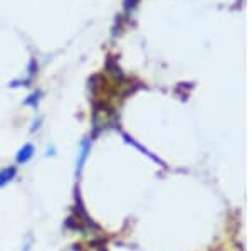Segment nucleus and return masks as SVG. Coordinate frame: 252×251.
<instances>
[{"label":"nucleus","instance_id":"obj_4","mask_svg":"<svg viewBox=\"0 0 252 251\" xmlns=\"http://www.w3.org/2000/svg\"><path fill=\"white\" fill-rule=\"evenodd\" d=\"M40 96H42V93H40V91L34 93V95H32L31 98L27 100V105H34V107H35V105H37V101H39V98H40Z\"/></svg>","mask_w":252,"mask_h":251},{"label":"nucleus","instance_id":"obj_1","mask_svg":"<svg viewBox=\"0 0 252 251\" xmlns=\"http://www.w3.org/2000/svg\"><path fill=\"white\" fill-rule=\"evenodd\" d=\"M32 155H34V145H31V143L24 145L17 153V162L19 164H26V162L31 160Z\"/></svg>","mask_w":252,"mask_h":251},{"label":"nucleus","instance_id":"obj_3","mask_svg":"<svg viewBox=\"0 0 252 251\" xmlns=\"http://www.w3.org/2000/svg\"><path fill=\"white\" fill-rule=\"evenodd\" d=\"M89 140L86 142H83V145H81V153H79V162H78V169L83 167V162L86 160V155H88V152H89Z\"/></svg>","mask_w":252,"mask_h":251},{"label":"nucleus","instance_id":"obj_2","mask_svg":"<svg viewBox=\"0 0 252 251\" xmlns=\"http://www.w3.org/2000/svg\"><path fill=\"white\" fill-rule=\"evenodd\" d=\"M15 172L17 171H15L14 167H9V169H5V171L0 172V187L5 185V184H9V182L15 177Z\"/></svg>","mask_w":252,"mask_h":251}]
</instances>
